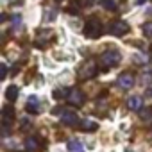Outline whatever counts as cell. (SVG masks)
Returning a JSON list of instances; mask_svg holds the SVG:
<instances>
[{"label": "cell", "instance_id": "obj_15", "mask_svg": "<svg viewBox=\"0 0 152 152\" xmlns=\"http://www.w3.org/2000/svg\"><path fill=\"white\" fill-rule=\"evenodd\" d=\"M68 150H70V152H84V148H83V145H81L79 141H75V140L68 143Z\"/></svg>", "mask_w": 152, "mask_h": 152}, {"label": "cell", "instance_id": "obj_19", "mask_svg": "<svg viewBox=\"0 0 152 152\" xmlns=\"http://www.w3.org/2000/svg\"><path fill=\"white\" fill-rule=\"evenodd\" d=\"M141 118H143V120H147V122H148V120H152V107H150V109H143Z\"/></svg>", "mask_w": 152, "mask_h": 152}, {"label": "cell", "instance_id": "obj_11", "mask_svg": "<svg viewBox=\"0 0 152 152\" xmlns=\"http://www.w3.org/2000/svg\"><path fill=\"white\" fill-rule=\"evenodd\" d=\"M25 109L29 111V113H32V115H36V113H39V100H38V97H29L27 99V104H25Z\"/></svg>", "mask_w": 152, "mask_h": 152}, {"label": "cell", "instance_id": "obj_20", "mask_svg": "<svg viewBox=\"0 0 152 152\" xmlns=\"http://www.w3.org/2000/svg\"><path fill=\"white\" fill-rule=\"evenodd\" d=\"M6 77H7V66L0 64V79H6Z\"/></svg>", "mask_w": 152, "mask_h": 152}, {"label": "cell", "instance_id": "obj_22", "mask_svg": "<svg viewBox=\"0 0 152 152\" xmlns=\"http://www.w3.org/2000/svg\"><path fill=\"white\" fill-rule=\"evenodd\" d=\"M145 2H148V0H136V4H140V6H141V4H145Z\"/></svg>", "mask_w": 152, "mask_h": 152}, {"label": "cell", "instance_id": "obj_3", "mask_svg": "<svg viewBox=\"0 0 152 152\" xmlns=\"http://www.w3.org/2000/svg\"><path fill=\"white\" fill-rule=\"evenodd\" d=\"M84 34L86 38H91V39L99 38L102 34V22L99 18H90L84 25Z\"/></svg>", "mask_w": 152, "mask_h": 152}, {"label": "cell", "instance_id": "obj_7", "mask_svg": "<svg viewBox=\"0 0 152 152\" xmlns=\"http://www.w3.org/2000/svg\"><path fill=\"white\" fill-rule=\"evenodd\" d=\"M134 75L131 73V72H122L120 75H118V79H116V84L122 88V90H129V88H132L134 86Z\"/></svg>", "mask_w": 152, "mask_h": 152}, {"label": "cell", "instance_id": "obj_13", "mask_svg": "<svg viewBox=\"0 0 152 152\" xmlns=\"http://www.w3.org/2000/svg\"><path fill=\"white\" fill-rule=\"evenodd\" d=\"M81 129H83V131H88V132H93V131H97V129H99V125H97V122L83 120V122H81Z\"/></svg>", "mask_w": 152, "mask_h": 152}, {"label": "cell", "instance_id": "obj_1", "mask_svg": "<svg viewBox=\"0 0 152 152\" xmlns=\"http://www.w3.org/2000/svg\"><path fill=\"white\" fill-rule=\"evenodd\" d=\"M59 113V118H61V122L66 125V127H77V125H81V122H79V116H77V113H73V111H70V109H54V115H57Z\"/></svg>", "mask_w": 152, "mask_h": 152}, {"label": "cell", "instance_id": "obj_9", "mask_svg": "<svg viewBox=\"0 0 152 152\" xmlns=\"http://www.w3.org/2000/svg\"><path fill=\"white\" fill-rule=\"evenodd\" d=\"M41 148V140L38 136H29L25 140V150L27 152H38Z\"/></svg>", "mask_w": 152, "mask_h": 152}, {"label": "cell", "instance_id": "obj_12", "mask_svg": "<svg viewBox=\"0 0 152 152\" xmlns=\"http://www.w3.org/2000/svg\"><path fill=\"white\" fill-rule=\"evenodd\" d=\"M18 93H20V90H18V86H7V90H6V99L9 100V102H15L16 100V97H18Z\"/></svg>", "mask_w": 152, "mask_h": 152}, {"label": "cell", "instance_id": "obj_4", "mask_svg": "<svg viewBox=\"0 0 152 152\" xmlns=\"http://www.w3.org/2000/svg\"><path fill=\"white\" fill-rule=\"evenodd\" d=\"M99 73V66L95 61H86L81 68H79V79L81 81H90Z\"/></svg>", "mask_w": 152, "mask_h": 152}, {"label": "cell", "instance_id": "obj_10", "mask_svg": "<svg viewBox=\"0 0 152 152\" xmlns=\"http://www.w3.org/2000/svg\"><path fill=\"white\" fill-rule=\"evenodd\" d=\"M127 107H129L131 111H140V109L143 107V99L138 97V95L129 97V99H127Z\"/></svg>", "mask_w": 152, "mask_h": 152}, {"label": "cell", "instance_id": "obj_5", "mask_svg": "<svg viewBox=\"0 0 152 152\" xmlns=\"http://www.w3.org/2000/svg\"><path fill=\"white\" fill-rule=\"evenodd\" d=\"M107 32L113 34V36H125V34L129 32V23L124 22V20H115V22L109 23Z\"/></svg>", "mask_w": 152, "mask_h": 152}, {"label": "cell", "instance_id": "obj_2", "mask_svg": "<svg viewBox=\"0 0 152 152\" xmlns=\"http://www.w3.org/2000/svg\"><path fill=\"white\" fill-rule=\"evenodd\" d=\"M118 63H120V54H118L116 50H106V52L100 56V66H102V70L115 68Z\"/></svg>", "mask_w": 152, "mask_h": 152}, {"label": "cell", "instance_id": "obj_23", "mask_svg": "<svg viewBox=\"0 0 152 152\" xmlns=\"http://www.w3.org/2000/svg\"><path fill=\"white\" fill-rule=\"evenodd\" d=\"M57 2H61V0H57Z\"/></svg>", "mask_w": 152, "mask_h": 152}, {"label": "cell", "instance_id": "obj_16", "mask_svg": "<svg viewBox=\"0 0 152 152\" xmlns=\"http://www.w3.org/2000/svg\"><path fill=\"white\" fill-rule=\"evenodd\" d=\"M68 93H70V90H66V88H61V90H56V91H54V97H56V99H64V100H66Z\"/></svg>", "mask_w": 152, "mask_h": 152}, {"label": "cell", "instance_id": "obj_14", "mask_svg": "<svg viewBox=\"0 0 152 152\" xmlns=\"http://www.w3.org/2000/svg\"><path fill=\"white\" fill-rule=\"evenodd\" d=\"M68 13L79 15V13H81V0H72V4H70V7H68Z\"/></svg>", "mask_w": 152, "mask_h": 152}, {"label": "cell", "instance_id": "obj_6", "mask_svg": "<svg viewBox=\"0 0 152 152\" xmlns=\"http://www.w3.org/2000/svg\"><path fill=\"white\" fill-rule=\"evenodd\" d=\"M66 100H68V104H72V106H75V107H81V106L84 104L86 97H84V93H83L79 88H72L70 93H68V97H66Z\"/></svg>", "mask_w": 152, "mask_h": 152}, {"label": "cell", "instance_id": "obj_21", "mask_svg": "<svg viewBox=\"0 0 152 152\" xmlns=\"http://www.w3.org/2000/svg\"><path fill=\"white\" fill-rule=\"evenodd\" d=\"M147 97H148V99H152V88H148V90H147Z\"/></svg>", "mask_w": 152, "mask_h": 152}, {"label": "cell", "instance_id": "obj_17", "mask_svg": "<svg viewBox=\"0 0 152 152\" xmlns=\"http://www.w3.org/2000/svg\"><path fill=\"white\" fill-rule=\"evenodd\" d=\"M141 31H143V34H145L147 38H152V22L143 23V25H141Z\"/></svg>", "mask_w": 152, "mask_h": 152}, {"label": "cell", "instance_id": "obj_8", "mask_svg": "<svg viewBox=\"0 0 152 152\" xmlns=\"http://www.w3.org/2000/svg\"><path fill=\"white\" fill-rule=\"evenodd\" d=\"M15 120V107L11 106V104H6L4 107H2V122H4V132H7L9 131V125H11V122Z\"/></svg>", "mask_w": 152, "mask_h": 152}, {"label": "cell", "instance_id": "obj_18", "mask_svg": "<svg viewBox=\"0 0 152 152\" xmlns=\"http://www.w3.org/2000/svg\"><path fill=\"white\" fill-rule=\"evenodd\" d=\"M100 4H102L106 9H109V11L116 9V2H115V0H100Z\"/></svg>", "mask_w": 152, "mask_h": 152}]
</instances>
